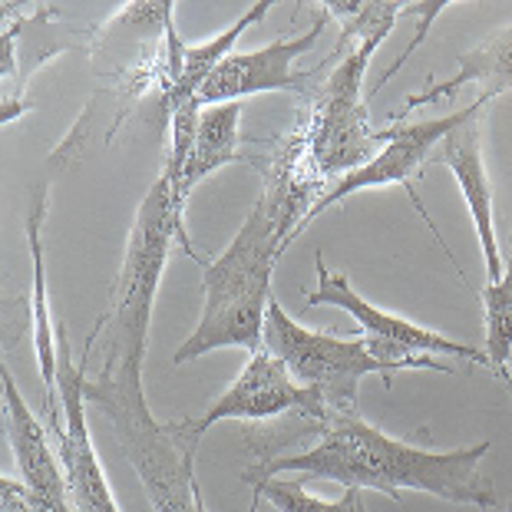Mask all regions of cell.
Returning <instances> with one entry per match:
<instances>
[{"label": "cell", "mask_w": 512, "mask_h": 512, "mask_svg": "<svg viewBox=\"0 0 512 512\" xmlns=\"http://www.w3.org/2000/svg\"><path fill=\"white\" fill-rule=\"evenodd\" d=\"M314 446L291 456L258 460L242 479L255 489L278 473L304 479H331L344 489H377L400 503L403 493H430L453 506L496 509L493 479L483 476V460L493 443H473L463 450H423L380 433L361 413H334L314 433Z\"/></svg>", "instance_id": "obj_1"}, {"label": "cell", "mask_w": 512, "mask_h": 512, "mask_svg": "<svg viewBox=\"0 0 512 512\" xmlns=\"http://www.w3.org/2000/svg\"><path fill=\"white\" fill-rule=\"evenodd\" d=\"M321 195V189L294 179L285 166L268 162L265 192L258 195L225 252L202 268V318L182 341L172 364H189L219 347H242L248 354L265 347V318L275 298L271 275Z\"/></svg>", "instance_id": "obj_2"}, {"label": "cell", "mask_w": 512, "mask_h": 512, "mask_svg": "<svg viewBox=\"0 0 512 512\" xmlns=\"http://www.w3.org/2000/svg\"><path fill=\"white\" fill-rule=\"evenodd\" d=\"M328 17L341 20L344 43L354 40L347 57L328 73L318 90L304 93V116L298 129L281 139L278 156L271 162L285 166L294 179L328 192V179H344L367 166L387 146V129H370L364 106V76L377 47L390 37V30L403 14H417L420 4H377V0H354V4H321Z\"/></svg>", "instance_id": "obj_3"}, {"label": "cell", "mask_w": 512, "mask_h": 512, "mask_svg": "<svg viewBox=\"0 0 512 512\" xmlns=\"http://www.w3.org/2000/svg\"><path fill=\"white\" fill-rule=\"evenodd\" d=\"M176 242L192 261L209 268V258L192 245L189 232H185V202L179 199L176 182L166 172H159V179L149 185V192L136 209L110 304H106L103 318L96 321V328L83 344V361L100 357L96 374H110V370L126 364H146L152 308H156L162 271H166V261Z\"/></svg>", "instance_id": "obj_4"}, {"label": "cell", "mask_w": 512, "mask_h": 512, "mask_svg": "<svg viewBox=\"0 0 512 512\" xmlns=\"http://www.w3.org/2000/svg\"><path fill=\"white\" fill-rule=\"evenodd\" d=\"M86 403H93L113 427L119 453L143 483L152 512H205L195 453L179 443L172 423L152 417L143 367L126 364L86 380Z\"/></svg>", "instance_id": "obj_5"}, {"label": "cell", "mask_w": 512, "mask_h": 512, "mask_svg": "<svg viewBox=\"0 0 512 512\" xmlns=\"http://www.w3.org/2000/svg\"><path fill=\"white\" fill-rule=\"evenodd\" d=\"M265 351L275 354L291 370V377L334 413H361V380L370 374L384 377L394 387V377L403 370H433V374H456L450 364L430 354H394L390 347L370 337H334L304 328L281 308L278 298L268 304L265 318Z\"/></svg>", "instance_id": "obj_6"}, {"label": "cell", "mask_w": 512, "mask_h": 512, "mask_svg": "<svg viewBox=\"0 0 512 512\" xmlns=\"http://www.w3.org/2000/svg\"><path fill=\"white\" fill-rule=\"evenodd\" d=\"M288 417L324 423L331 417V410L324 407L318 394L301 387L275 354H268L265 347H261V351L248 357V364L242 367V374L232 380V387L202 410V417L172 423V430H176V437L185 450L199 453L202 437L222 420L261 423V420H288Z\"/></svg>", "instance_id": "obj_7"}, {"label": "cell", "mask_w": 512, "mask_h": 512, "mask_svg": "<svg viewBox=\"0 0 512 512\" xmlns=\"http://www.w3.org/2000/svg\"><path fill=\"white\" fill-rule=\"evenodd\" d=\"M486 106H489V100L476 96V100L466 106V110L453 113V116L420 119V123H390L387 126V146L380 149L377 156L367 162V166L351 172V176L337 179L331 189L324 192L318 202H314V209L304 215V222L298 225L294 238H301V232L314 219H318V215L334 209V205H341L344 199H351L354 192H361V189H384V185H407V195L413 199V205H417V212L433 228L430 215H427V209H423V202H420V195L413 192V176H417V172L433 159V152L443 146V139L450 136L453 129H460L470 116L483 113ZM433 235H437V228H433Z\"/></svg>", "instance_id": "obj_8"}, {"label": "cell", "mask_w": 512, "mask_h": 512, "mask_svg": "<svg viewBox=\"0 0 512 512\" xmlns=\"http://www.w3.org/2000/svg\"><path fill=\"white\" fill-rule=\"evenodd\" d=\"M314 268H318V285L308 291L304 298V311L311 308H321V304H331V308H341L347 311L351 318L361 324V334L370 337V341L390 347L394 354H443V357H460V361H470L476 367H489V357L486 351H476V347L463 344V341H453L433 328H423L417 321H407L400 318L394 311H384L377 304H370L367 298L354 291V285L347 281L341 271H328L324 265V255L318 252L314 255Z\"/></svg>", "instance_id": "obj_9"}, {"label": "cell", "mask_w": 512, "mask_h": 512, "mask_svg": "<svg viewBox=\"0 0 512 512\" xmlns=\"http://www.w3.org/2000/svg\"><path fill=\"white\" fill-rule=\"evenodd\" d=\"M86 367H90V361H73L70 357V341L60 328L57 384H60L63 427L60 433H50V437L60 453L63 473H67L76 512H119L110 479H106L100 456H96L90 423H86Z\"/></svg>", "instance_id": "obj_10"}, {"label": "cell", "mask_w": 512, "mask_h": 512, "mask_svg": "<svg viewBox=\"0 0 512 512\" xmlns=\"http://www.w3.org/2000/svg\"><path fill=\"white\" fill-rule=\"evenodd\" d=\"M324 24H328V14L321 10L311 30H304L301 37H281L258 50H235L232 57H225L222 67L209 76V83L202 86L199 103L202 106L242 103L245 96L275 93V90H291L304 96L308 93L304 90L308 76L294 70V63L321 40Z\"/></svg>", "instance_id": "obj_11"}, {"label": "cell", "mask_w": 512, "mask_h": 512, "mask_svg": "<svg viewBox=\"0 0 512 512\" xmlns=\"http://www.w3.org/2000/svg\"><path fill=\"white\" fill-rule=\"evenodd\" d=\"M0 384H4V427L10 453L17 460L20 479L27 486L34 512H76L67 473H63L60 453L53 446L50 430L30 410L27 397L20 394L17 380L10 377V367H0Z\"/></svg>", "instance_id": "obj_12"}, {"label": "cell", "mask_w": 512, "mask_h": 512, "mask_svg": "<svg viewBox=\"0 0 512 512\" xmlns=\"http://www.w3.org/2000/svg\"><path fill=\"white\" fill-rule=\"evenodd\" d=\"M486 113V110H483ZM483 113L470 116L460 129H453L443 139V146L433 152L430 162H440L460 182V192L470 205L473 228L483 248L486 281L503 278V245L496 235V212H493V185H489L486 159H483Z\"/></svg>", "instance_id": "obj_13"}, {"label": "cell", "mask_w": 512, "mask_h": 512, "mask_svg": "<svg viewBox=\"0 0 512 512\" xmlns=\"http://www.w3.org/2000/svg\"><path fill=\"white\" fill-rule=\"evenodd\" d=\"M50 209V182H40L30 199V212L24 222L30 261H34V294H30V324H34V347H37V364L43 380V410H47V430L60 433V384H57V367H60V328L53 324L50 308V291H47V252H43V222H47Z\"/></svg>", "instance_id": "obj_14"}, {"label": "cell", "mask_w": 512, "mask_h": 512, "mask_svg": "<svg viewBox=\"0 0 512 512\" xmlns=\"http://www.w3.org/2000/svg\"><path fill=\"white\" fill-rule=\"evenodd\" d=\"M476 83L479 96L493 103L496 96L512 93V27L496 30L493 37H486L483 43H476L473 50H466L456 57V73L450 80L430 83L427 90L410 93L407 103L397 113H390V123H403V116L420 110V106H433L443 100H453L456 90Z\"/></svg>", "instance_id": "obj_15"}, {"label": "cell", "mask_w": 512, "mask_h": 512, "mask_svg": "<svg viewBox=\"0 0 512 512\" xmlns=\"http://www.w3.org/2000/svg\"><path fill=\"white\" fill-rule=\"evenodd\" d=\"M242 103H219V106H202L199 119V136L189 152V162L182 169L179 179V199L189 205V195L195 185H202L209 176H215L222 166L232 162H248L242 152Z\"/></svg>", "instance_id": "obj_16"}, {"label": "cell", "mask_w": 512, "mask_h": 512, "mask_svg": "<svg viewBox=\"0 0 512 512\" xmlns=\"http://www.w3.org/2000/svg\"><path fill=\"white\" fill-rule=\"evenodd\" d=\"M268 10H271V0H258V4L248 7L232 27L222 30V34H215L212 40L199 43V47H185L182 73H179L176 86H172L166 96H159L162 113H172V110H179L182 103L199 100V93H202V86L209 83V76L222 67L225 57H232V53H235L238 37L248 34L255 24H261V20L268 17Z\"/></svg>", "instance_id": "obj_17"}, {"label": "cell", "mask_w": 512, "mask_h": 512, "mask_svg": "<svg viewBox=\"0 0 512 512\" xmlns=\"http://www.w3.org/2000/svg\"><path fill=\"white\" fill-rule=\"evenodd\" d=\"M483 321H486V357L489 370L509 380L512 364V238L503 252V278L483 285Z\"/></svg>", "instance_id": "obj_18"}, {"label": "cell", "mask_w": 512, "mask_h": 512, "mask_svg": "<svg viewBox=\"0 0 512 512\" xmlns=\"http://www.w3.org/2000/svg\"><path fill=\"white\" fill-rule=\"evenodd\" d=\"M261 499H268L278 512H367L364 489H344L341 499H331L328 503V499L308 493L301 479H278V476L265 479V483L255 489L252 512L258 509Z\"/></svg>", "instance_id": "obj_19"}, {"label": "cell", "mask_w": 512, "mask_h": 512, "mask_svg": "<svg viewBox=\"0 0 512 512\" xmlns=\"http://www.w3.org/2000/svg\"><path fill=\"white\" fill-rule=\"evenodd\" d=\"M509 387H512V364H509Z\"/></svg>", "instance_id": "obj_20"}]
</instances>
